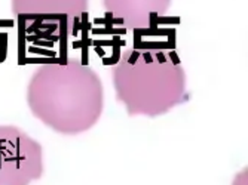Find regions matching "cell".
<instances>
[{
  "label": "cell",
  "instance_id": "obj_4",
  "mask_svg": "<svg viewBox=\"0 0 248 185\" xmlns=\"http://www.w3.org/2000/svg\"><path fill=\"white\" fill-rule=\"evenodd\" d=\"M12 11L18 18L73 26L86 14L88 0H12Z\"/></svg>",
  "mask_w": 248,
  "mask_h": 185
},
{
  "label": "cell",
  "instance_id": "obj_1",
  "mask_svg": "<svg viewBox=\"0 0 248 185\" xmlns=\"http://www.w3.org/2000/svg\"><path fill=\"white\" fill-rule=\"evenodd\" d=\"M30 111L43 125L64 135L91 129L104 110V89L93 67L78 59L37 67L27 86Z\"/></svg>",
  "mask_w": 248,
  "mask_h": 185
},
{
  "label": "cell",
  "instance_id": "obj_2",
  "mask_svg": "<svg viewBox=\"0 0 248 185\" xmlns=\"http://www.w3.org/2000/svg\"><path fill=\"white\" fill-rule=\"evenodd\" d=\"M116 98L129 115L157 117L186 100V73L167 49H126L111 70Z\"/></svg>",
  "mask_w": 248,
  "mask_h": 185
},
{
  "label": "cell",
  "instance_id": "obj_3",
  "mask_svg": "<svg viewBox=\"0 0 248 185\" xmlns=\"http://www.w3.org/2000/svg\"><path fill=\"white\" fill-rule=\"evenodd\" d=\"M43 172L42 145L21 128L0 125V185H31Z\"/></svg>",
  "mask_w": 248,
  "mask_h": 185
},
{
  "label": "cell",
  "instance_id": "obj_5",
  "mask_svg": "<svg viewBox=\"0 0 248 185\" xmlns=\"http://www.w3.org/2000/svg\"><path fill=\"white\" fill-rule=\"evenodd\" d=\"M170 3L171 0H103L111 19L128 30L150 27L157 16L168 11Z\"/></svg>",
  "mask_w": 248,
  "mask_h": 185
}]
</instances>
